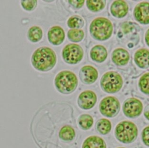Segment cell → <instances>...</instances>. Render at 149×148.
Instances as JSON below:
<instances>
[{"label":"cell","mask_w":149,"mask_h":148,"mask_svg":"<svg viewBox=\"0 0 149 148\" xmlns=\"http://www.w3.org/2000/svg\"><path fill=\"white\" fill-rule=\"evenodd\" d=\"M34 68L40 71L46 72L52 69L56 63V56L50 48L42 47L37 48L31 57Z\"/></svg>","instance_id":"1"},{"label":"cell","mask_w":149,"mask_h":148,"mask_svg":"<svg viewBox=\"0 0 149 148\" xmlns=\"http://www.w3.org/2000/svg\"><path fill=\"white\" fill-rule=\"evenodd\" d=\"M112 23L105 17L95 18L90 25V33L91 37L98 41L108 40L112 36Z\"/></svg>","instance_id":"2"},{"label":"cell","mask_w":149,"mask_h":148,"mask_svg":"<svg viewBox=\"0 0 149 148\" xmlns=\"http://www.w3.org/2000/svg\"><path fill=\"white\" fill-rule=\"evenodd\" d=\"M54 83L59 92L64 94H69L76 90L78 80L76 75L73 72L62 71L55 76Z\"/></svg>","instance_id":"3"},{"label":"cell","mask_w":149,"mask_h":148,"mask_svg":"<svg viewBox=\"0 0 149 148\" xmlns=\"http://www.w3.org/2000/svg\"><path fill=\"white\" fill-rule=\"evenodd\" d=\"M138 135V129L132 122L123 121L119 122L115 129V136L120 142L125 144L134 142Z\"/></svg>","instance_id":"4"},{"label":"cell","mask_w":149,"mask_h":148,"mask_svg":"<svg viewBox=\"0 0 149 148\" xmlns=\"http://www.w3.org/2000/svg\"><path fill=\"white\" fill-rule=\"evenodd\" d=\"M122 85V76L115 71H109L105 73L100 80V86L102 90L108 93H115L119 91Z\"/></svg>","instance_id":"5"},{"label":"cell","mask_w":149,"mask_h":148,"mask_svg":"<svg viewBox=\"0 0 149 148\" xmlns=\"http://www.w3.org/2000/svg\"><path fill=\"white\" fill-rule=\"evenodd\" d=\"M120 108L119 101L113 96H108L104 98L101 101L99 105L100 113L102 115L109 118H112L117 115Z\"/></svg>","instance_id":"6"},{"label":"cell","mask_w":149,"mask_h":148,"mask_svg":"<svg viewBox=\"0 0 149 148\" xmlns=\"http://www.w3.org/2000/svg\"><path fill=\"white\" fill-rule=\"evenodd\" d=\"M82 48L76 44H67L62 50V54L63 61L69 64H76L83 57Z\"/></svg>","instance_id":"7"},{"label":"cell","mask_w":149,"mask_h":148,"mask_svg":"<svg viewBox=\"0 0 149 148\" xmlns=\"http://www.w3.org/2000/svg\"><path fill=\"white\" fill-rule=\"evenodd\" d=\"M123 112L125 116L129 118L139 117L143 110V104L140 100L136 98H129L123 104Z\"/></svg>","instance_id":"8"},{"label":"cell","mask_w":149,"mask_h":148,"mask_svg":"<svg viewBox=\"0 0 149 148\" xmlns=\"http://www.w3.org/2000/svg\"><path fill=\"white\" fill-rule=\"evenodd\" d=\"M97 102V96L91 90H85L81 92L78 97L77 104L83 110L92 108Z\"/></svg>","instance_id":"9"},{"label":"cell","mask_w":149,"mask_h":148,"mask_svg":"<svg viewBox=\"0 0 149 148\" xmlns=\"http://www.w3.org/2000/svg\"><path fill=\"white\" fill-rule=\"evenodd\" d=\"M133 15L136 21L141 24H149V2H143L134 8Z\"/></svg>","instance_id":"10"},{"label":"cell","mask_w":149,"mask_h":148,"mask_svg":"<svg viewBox=\"0 0 149 148\" xmlns=\"http://www.w3.org/2000/svg\"><path fill=\"white\" fill-rule=\"evenodd\" d=\"M98 76L97 70L91 65L83 66L79 72L80 80L85 84H90L95 82Z\"/></svg>","instance_id":"11"},{"label":"cell","mask_w":149,"mask_h":148,"mask_svg":"<svg viewBox=\"0 0 149 148\" xmlns=\"http://www.w3.org/2000/svg\"><path fill=\"white\" fill-rule=\"evenodd\" d=\"M49 42L54 45L62 44L65 39V32L62 27L55 26L49 29L48 32Z\"/></svg>","instance_id":"12"},{"label":"cell","mask_w":149,"mask_h":148,"mask_svg":"<svg viewBox=\"0 0 149 148\" xmlns=\"http://www.w3.org/2000/svg\"><path fill=\"white\" fill-rule=\"evenodd\" d=\"M129 10L127 3L124 1H115L111 5V13L115 17L122 18L125 17Z\"/></svg>","instance_id":"13"},{"label":"cell","mask_w":149,"mask_h":148,"mask_svg":"<svg viewBox=\"0 0 149 148\" xmlns=\"http://www.w3.org/2000/svg\"><path fill=\"white\" fill-rule=\"evenodd\" d=\"M112 61L116 65L123 66L127 64L129 61L130 55L127 50L118 48L112 52Z\"/></svg>","instance_id":"14"},{"label":"cell","mask_w":149,"mask_h":148,"mask_svg":"<svg viewBox=\"0 0 149 148\" xmlns=\"http://www.w3.org/2000/svg\"><path fill=\"white\" fill-rule=\"evenodd\" d=\"M134 60L139 68L142 69L149 68V50L145 48L137 50L134 54Z\"/></svg>","instance_id":"15"},{"label":"cell","mask_w":149,"mask_h":148,"mask_svg":"<svg viewBox=\"0 0 149 148\" xmlns=\"http://www.w3.org/2000/svg\"><path fill=\"white\" fill-rule=\"evenodd\" d=\"M91 58L98 63L103 62L108 56L107 49L101 45H96L93 47L90 52Z\"/></svg>","instance_id":"16"},{"label":"cell","mask_w":149,"mask_h":148,"mask_svg":"<svg viewBox=\"0 0 149 148\" xmlns=\"http://www.w3.org/2000/svg\"><path fill=\"white\" fill-rule=\"evenodd\" d=\"M82 148H107V145L102 138L97 136H90L83 142Z\"/></svg>","instance_id":"17"},{"label":"cell","mask_w":149,"mask_h":148,"mask_svg":"<svg viewBox=\"0 0 149 148\" xmlns=\"http://www.w3.org/2000/svg\"><path fill=\"white\" fill-rule=\"evenodd\" d=\"M27 37L29 40L33 43H36L41 40L42 37V29L37 26L30 27L27 33Z\"/></svg>","instance_id":"18"},{"label":"cell","mask_w":149,"mask_h":148,"mask_svg":"<svg viewBox=\"0 0 149 148\" xmlns=\"http://www.w3.org/2000/svg\"><path fill=\"white\" fill-rule=\"evenodd\" d=\"M76 133L74 129L70 126H63L59 133V138L65 141H70L74 139Z\"/></svg>","instance_id":"19"},{"label":"cell","mask_w":149,"mask_h":148,"mask_svg":"<svg viewBox=\"0 0 149 148\" xmlns=\"http://www.w3.org/2000/svg\"><path fill=\"white\" fill-rule=\"evenodd\" d=\"M112 125L111 122L105 118L99 119L96 124V129L97 131L102 135L108 134L111 130Z\"/></svg>","instance_id":"20"},{"label":"cell","mask_w":149,"mask_h":148,"mask_svg":"<svg viewBox=\"0 0 149 148\" xmlns=\"http://www.w3.org/2000/svg\"><path fill=\"white\" fill-rule=\"evenodd\" d=\"M94 122L93 117L89 114H81L78 119L79 127L83 130H88L91 128Z\"/></svg>","instance_id":"21"},{"label":"cell","mask_w":149,"mask_h":148,"mask_svg":"<svg viewBox=\"0 0 149 148\" xmlns=\"http://www.w3.org/2000/svg\"><path fill=\"white\" fill-rule=\"evenodd\" d=\"M67 24L68 27L72 29H79L84 26V21L80 16L74 15L69 18Z\"/></svg>","instance_id":"22"},{"label":"cell","mask_w":149,"mask_h":148,"mask_svg":"<svg viewBox=\"0 0 149 148\" xmlns=\"http://www.w3.org/2000/svg\"><path fill=\"white\" fill-rule=\"evenodd\" d=\"M105 1H87V8L93 12H97L102 10L105 6Z\"/></svg>","instance_id":"23"},{"label":"cell","mask_w":149,"mask_h":148,"mask_svg":"<svg viewBox=\"0 0 149 148\" xmlns=\"http://www.w3.org/2000/svg\"><path fill=\"white\" fill-rule=\"evenodd\" d=\"M84 36V31L81 29H70L68 32V37L72 42L77 43L81 41Z\"/></svg>","instance_id":"24"},{"label":"cell","mask_w":149,"mask_h":148,"mask_svg":"<svg viewBox=\"0 0 149 148\" xmlns=\"http://www.w3.org/2000/svg\"><path fill=\"white\" fill-rule=\"evenodd\" d=\"M139 86L143 93L149 94V72L142 75L139 82Z\"/></svg>","instance_id":"25"},{"label":"cell","mask_w":149,"mask_h":148,"mask_svg":"<svg viewBox=\"0 0 149 148\" xmlns=\"http://www.w3.org/2000/svg\"><path fill=\"white\" fill-rule=\"evenodd\" d=\"M21 2L23 8L28 11L34 10L37 4V1H22Z\"/></svg>","instance_id":"26"},{"label":"cell","mask_w":149,"mask_h":148,"mask_svg":"<svg viewBox=\"0 0 149 148\" xmlns=\"http://www.w3.org/2000/svg\"><path fill=\"white\" fill-rule=\"evenodd\" d=\"M141 138L143 143L146 146L149 147V126H146L143 130Z\"/></svg>","instance_id":"27"},{"label":"cell","mask_w":149,"mask_h":148,"mask_svg":"<svg viewBox=\"0 0 149 148\" xmlns=\"http://www.w3.org/2000/svg\"><path fill=\"white\" fill-rule=\"evenodd\" d=\"M69 2L72 6L78 9L83 6L84 3V1H69Z\"/></svg>","instance_id":"28"},{"label":"cell","mask_w":149,"mask_h":148,"mask_svg":"<svg viewBox=\"0 0 149 148\" xmlns=\"http://www.w3.org/2000/svg\"><path fill=\"white\" fill-rule=\"evenodd\" d=\"M144 115L145 118L149 120V105L146 107L144 111Z\"/></svg>","instance_id":"29"},{"label":"cell","mask_w":149,"mask_h":148,"mask_svg":"<svg viewBox=\"0 0 149 148\" xmlns=\"http://www.w3.org/2000/svg\"><path fill=\"white\" fill-rule=\"evenodd\" d=\"M145 40H146V43L147 45L148 46H149V29H148V30L147 31V32L146 33Z\"/></svg>","instance_id":"30"},{"label":"cell","mask_w":149,"mask_h":148,"mask_svg":"<svg viewBox=\"0 0 149 148\" xmlns=\"http://www.w3.org/2000/svg\"><path fill=\"white\" fill-rule=\"evenodd\" d=\"M118 148H125V147H118Z\"/></svg>","instance_id":"31"}]
</instances>
